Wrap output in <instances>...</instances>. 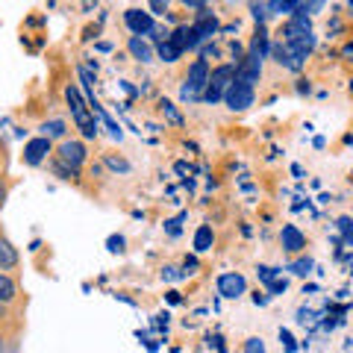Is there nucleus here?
<instances>
[{
  "label": "nucleus",
  "instance_id": "nucleus-1",
  "mask_svg": "<svg viewBox=\"0 0 353 353\" xmlns=\"http://www.w3.org/2000/svg\"><path fill=\"white\" fill-rule=\"evenodd\" d=\"M65 97H68V106H71L74 124L83 130V136H85V139H94V132H97V124L92 121V115H88V109H85V103H83L80 92H77L74 85H68V88H65Z\"/></svg>",
  "mask_w": 353,
  "mask_h": 353
},
{
  "label": "nucleus",
  "instance_id": "nucleus-2",
  "mask_svg": "<svg viewBox=\"0 0 353 353\" xmlns=\"http://www.w3.org/2000/svg\"><path fill=\"white\" fill-rule=\"evenodd\" d=\"M233 80H236V68H233V65H218V68L209 74V85H206L203 97H206L209 103L221 101V97L227 94V88L233 85Z\"/></svg>",
  "mask_w": 353,
  "mask_h": 353
},
{
  "label": "nucleus",
  "instance_id": "nucleus-3",
  "mask_svg": "<svg viewBox=\"0 0 353 353\" xmlns=\"http://www.w3.org/2000/svg\"><path fill=\"white\" fill-rule=\"evenodd\" d=\"M209 85V65L203 59H197L192 68H189V77H185V85H183V97H201Z\"/></svg>",
  "mask_w": 353,
  "mask_h": 353
},
{
  "label": "nucleus",
  "instance_id": "nucleus-4",
  "mask_svg": "<svg viewBox=\"0 0 353 353\" xmlns=\"http://www.w3.org/2000/svg\"><path fill=\"white\" fill-rule=\"evenodd\" d=\"M224 101H227V106L233 109V112H241V109L253 106V88L245 85L241 80H233V85H230L227 94H224Z\"/></svg>",
  "mask_w": 353,
  "mask_h": 353
},
{
  "label": "nucleus",
  "instance_id": "nucleus-5",
  "mask_svg": "<svg viewBox=\"0 0 353 353\" xmlns=\"http://www.w3.org/2000/svg\"><path fill=\"white\" fill-rule=\"evenodd\" d=\"M85 162V148L83 141H62L59 148V168H71V174H77V168Z\"/></svg>",
  "mask_w": 353,
  "mask_h": 353
},
{
  "label": "nucleus",
  "instance_id": "nucleus-6",
  "mask_svg": "<svg viewBox=\"0 0 353 353\" xmlns=\"http://www.w3.org/2000/svg\"><path fill=\"white\" fill-rule=\"evenodd\" d=\"M218 292L224 297H241L248 292V280L241 277V274H236V271H227V274H221L218 277Z\"/></svg>",
  "mask_w": 353,
  "mask_h": 353
},
{
  "label": "nucleus",
  "instance_id": "nucleus-7",
  "mask_svg": "<svg viewBox=\"0 0 353 353\" xmlns=\"http://www.w3.org/2000/svg\"><path fill=\"white\" fill-rule=\"evenodd\" d=\"M48 153H50V139H44V136L30 139L27 148H24V162L27 165H39V162H44Z\"/></svg>",
  "mask_w": 353,
  "mask_h": 353
},
{
  "label": "nucleus",
  "instance_id": "nucleus-8",
  "mask_svg": "<svg viewBox=\"0 0 353 353\" xmlns=\"http://www.w3.org/2000/svg\"><path fill=\"white\" fill-rule=\"evenodd\" d=\"M124 21H127V27L136 32V39L153 30V18H150V12H141V9H127Z\"/></svg>",
  "mask_w": 353,
  "mask_h": 353
},
{
  "label": "nucleus",
  "instance_id": "nucleus-9",
  "mask_svg": "<svg viewBox=\"0 0 353 353\" xmlns=\"http://www.w3.org/2000/svg\"><path fill=\"white\" fill-rule=\"evenodd\" d=\"M280 239H283V250H289V253H297L301 248H306V239H303V233L294 224H285Z\"/></svg>",
  "mask_w": 353,
  "mask_h": 353
},
{
  "label": "nucleus",
  "instance_id": "nucleus-10",
  "mask_svg": "<svg viewBox=\"0 0 353 353\" xmlns=\"http://www.w3.org/2000/svg\"><path fill=\"white\" fill-rule=\"evenodd\" d=\"M168 41H174L180 50H185V48H197V41H201V39H197L194 27H176Z\"/></svg>",
  "mask_w": 353,
  "mask_h": 353
},
{
  "label": "nucleus",
  "instance_id": "nucleus-11",
  "mask_svg": "<svg viewBox=\"0 0 353 353\" xmlns=\"http://www.w3.org/2000/svg\"><path fill=\"white\" fill-rule=\"evenodd\" d=\"M212 241H215V233H212V227H209V224H203V227L194 230V250H197V253L209 250V248H212Z\"/></svg>",
  "mask_w": 353,
  "mask_h": 353
},
{
  "label": "nucleus",
  "instance_id": "nucleus-12",
  "mask_svg": "<svg viewBox=\"0 0 353 353\" xmlns=\"http://www.w3.org/2000/svg\"><path fill=\"white\" fill-rule=\"evenodd\" d=\"M15 280L12 277H9V274H3V271H0V306H3V303H12L15 301Z\"/></svg>",
  "mask_w": 353,
  "mask_h": 353
},
{
  "label": "nucleus",
  "instance_id": "nucleus-13",
  "mask_svg": "<svg viewBox=\"0 0 353 353\" xmlns=\"http://www.w3.org/2000/svg\"><path fill=\"white\" fill-rule=\"evenodd\" d=\"M12 265H18V253L6 239H0V271L12 268Z\"/></svg>",
  "mask_w": 353,
  "mask_h": 353
},
{
  "label": "nucleus",
  "instance_id": "nucleus-14",
  "mask_svg": "<svg viewBox=\"0 0 353 353\" xmlns=\"http://www.w3.org/2000/svg\"><path fill=\"white\" fill-rule=\"evenodd\" d=\"M130 53H132L136 59H141V62H150V59H153L150 44H148V41H141V39H136V36L130 39Z\"/></svg>",
  "mask_w": 353,
  "mask_h": 353
},
{
  "label": "nucleus",
  "instance_id": "nucleus-15",
  "mask_svg": "<svg viewBox=\"0 0 353 353\" xmlns=\"http://www.w3.org/2000/svg\"><path fill=\"white\" fill-rule=\"evenodd\" d=\"M215 30H218V21H215V18H209V12H203V15H201V21L194 24V32H197V39H201V41L212 36Z\"/></svg>",
  "mask_w": 353,
  "mask_h": 353
},
{
  "label": "nucleus",
  "instance_id": "nucleus-16",
  "mask_svg": "<svg viewBox=\"0 0 353 353\" xmlns=\"http://www.w3.org/2000/svg\"><path fill=\"white\" fill-rule=\"evenodd\" d=\"M180 48H176V44L174 41H168V39H165L162 44H159V57L165 59V62H176V59H180Z\"/></svg>",
  "mask_w": 353,
  "mask_h": 353
},
{
  "label": "nucleus",
  "instance_id": "nucleus-17",
  "mask_svg": "<svg viewBox=\"0 0 353 353\" xmlns=\"http://www.w3.org/2000/svg\"><path fill=\"white\" fill-rule=\"evenodd\" d=\"M41 130H44V139H53V136H65V124H62V121H48V124H44Z\"/></svg>",
  "mask_w": 353,
  "mask_h": 353
},
{
  "label": "nucleus",
  "instance_id": "nucleus-18",
  "mask_svg": "<svg viewBox=\"0 0 353 353\" xmlns=\"http://www.w3.org/2000/svg\"><path fill=\"white\" fill-rule=\"evenodd\" d=\"M265 50H268V39H265V32H256V39H253V57L262 59Z\"/></svg>",
  "mask_w": 353,
  "mask_h": 353
},
{
  "label": "nucleus",
  "instance_id": "nucleus-19",
  "mask_svg": "<svg viewBox=\"0 0 353 353\" xmlns=\"http://www.w3.org/2000/svg\"><path fill=\"white\" fill-rule=\"evenodd\" d=\"M339 227H341V233H345V239L353 245V221L350 218H339Z\"/></svg>",
  "mask_w": 353,
  "mask_h": 353
},
{
  "label": "nucleus",
  "instance_id": "nucleus-20",
  "mask_svg": "<svg viewBox=\"0 0 353 353\" xmlns=\"http://www.w3.org/2000/svg\"><path fill=\"white\" fill-rule=\"evenodd\" d=\"M245 350H248V353H265V345H262V339H250Z\"/></svg>",
  "mask_w": 353,
  "mask_h": 353
},
{
  "label": "nucleus",
  "instance_id": "nucleus-21",
  "mask_svg": "<svg viewBox=\"0 0 353 353\" xmlns=\"http://www.w3.org/2000/svg\"><path fill=\"white\" fill-rule=\"evenodd\" d=\"M109 168H115V171H130V165H127L124 159H115V157H112V159H109Z\"/></svg>",
  "mask_w": 353,
  "mask_h": 353
},
{
  "label": "nucleus",
  "instance_id": "nucleus-22",
  "mask_svg": "<svg viewBox=\"0 0 353 353\" xmlns=\"http://www.w3.org/2000/svg\"><path fill=\"white\" fill-rule=\"evenodd\" d=\"M109 250H124V239H121V236H112V239H109Z\"/></svg>",
  "mask_w": 353,
  "mask_h": 353
},
{
  "label": "nucleus",
  "instance_id": "nucleus-23",
  "mask_svg": "<svg viewBox=\"0 0 353 353\" xmlns=\"http://www.w3.org/2000/svg\"><path fill=\"white\" fill-rule=\"evenodd\" d=\"M309 268H312V262H309V259H301V262H294V274H306Z\"/></svg>",
  "mask_w": 353,
  "mask_h": 353
},
{
  "label": "nucleus",
  "instance_id": "nucleus-24",
  "mask_svg": "<svg viewBox=\"0 0 353 353\" xmlns=\"http://www.w3.org/2000/svg\"><path fill=\"white\" fill-rule=\"evenodd\" d=\"M162 109H165V112H168V115H171V121H174V124H180V121H183L180 115H176V112H174V106H171V103H162Z\"/></svg>",
  "mask_w": 353,
  "mask_h": 353
},
{
  "label": "nucleus",
  "instance_id": "nucleus-25",
  "mask_svg": "<svg viewBox=\"0 0 353 353\" xmlns=\"http://www.w3.org/2000/svg\"><path fill=\"white\" fill-rule=\"evenodd\" d=\"M280 339L285 341V350H289V353H292V350H294V339H292L289 333H285V330H283V333H280Z\"/></svg>",
  "mask_w": 353,
  "mask_h": 353
},
{
  "label": "nucleus",
  "instance_id": "nucleus-26",
  "mask_svg": "<svg viewBox=\"0 0 353 353\" xmlns=\"http://www.w3.org/2000/svg\"><path fill=\"white\" fill-rule=\"evenodd\" d=\"M180 221H183V215H180V218H174V221H168V233H174V236L180 233Z\"/></svg>",
  "mask_w": 353,
  "mask_h": 353
},
{
  "label": "nucleus",
  "instance_id": "nucleus-27",
  "mask_svg": "<svg viewBox=\"0 0 353 353\" xmlns=\"http://www.w3.org/2000/svg\"><path fill=\"white\" fill-rule=\"evenodd\" d=\"M3 197H6V189H3V180H0V203H3Z\"/></svg>",
  "mask_w": 353,
  "mask_h": 353
},
{
  "label": "nucleus",
  "instance_id": "nucleus-28",
  "mask_svg": "<svg viewBox=\"0 0 353 353\" xmlns=\"http://www.w3.org/2000/svg\"><path fill=\"white\" fill-rule=\"evenodd\" d=\"M350 9H353V3H350Z\"/></svg>",
  "mask_w": 353,
  "mask_h": 353
}]
</instances>
